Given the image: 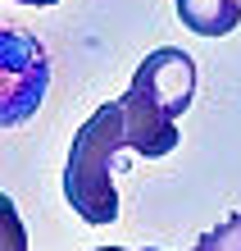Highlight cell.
Wrapping results in <instances>:
<instances>
[{
	"instance_id": "cell-1",
	"label": "cell",
	"mask_w": 241,
	"mask_h": 251,
	"mask_svg": "<svg viewBox=\"0 0 241 251\" xmlns=\"http://www.w3.org/2000/svg\"><path fill=\"white\" fill-rule=\"evenodd\" d=\"M196 100V60L177 46H159L137 64L128 92L118 96L123 105V132L128 151L137 155H169L177 151V119L191 110Z\"/></svg>"
},
{
	"instance_id": "cell-2",
	"label": "cell",
	"mask_w": 241,
	"mask_h": 251,
	"mask_svg": "<svg viewBox=\"0 0 241 251\" xmlns=\"http://www.w3.org/2000/svg\"><path fill=\"white\" fill-rule=\"evenodd\" d=\"M128 146L123 132V105L105 100L82 119L68 146L64 165V201L78 210L87 224H114L118 219V187H114V155Z\"/></svg>"
},
{
	"instance_id": "cell-3",
	"label": "cell",
	"mask_w": 241,
	"mask_h": 251,
	"mask_svg": "<svg viewBox=\"0 0 241 251\" xmlns=\"http://www.w3.org/2000/svg\"><path fill=\"white\" fill-rule=\"evenodd\" d=\"M46 87H50L46 46L23 23L0 14V132L23 128L32 119L46 100Z\"/></svg>"
},
{
	"instance_id": "cell-4",
	"label": "cell",
	"mask_w": 241,
	"mask_h": 251,
	"mask_svg": "<svg viewBox=\"0 0 241 251\" xmlns=\"http://www.w3.org/2000/svg\"><path fill=\"white\" fill-rule=\"evenodd\" d=\"M177 19L196 37H228L241 23V0H173Z\"/></svg>"
},
{
	"instance_id": "cell-5",
	"label": "cell",
	"mask_w": 241,
	"mask_h": 251,
	"mask_svg": "<svg viewBox=\"0 0 241 251\" xmlns=\"http://www.w3.org/2000/svg\"><path fill=\"white\" fill-rule=\"evenodd\" d=\"M0 251H27V228L9 192H0Z\"/></svg>"
},
{
	"instance_id": "cell-6",
	"label": "cell",
	"mask_w": 241,
	"mask_h": 251,
	"mask_svg": "<svg viewBox=\"0 0 241 251\" xmlns=\"http://www.w3.org/2000/svg\"><path fill=\"white\" fill-rule=\"evenodd\" d=\"M191 251H241V210H237V215H228L219 228L200 233V242H196Z\"/></svg>"
},
{
	"instance_id": "cell-7",
	"label": "cell",
	"mask_w": 241,
	"mask_h": 251,
	"mask_svg": "<svg viewBox=\"0 0 241 251\" xmlns=\"http://www.w3.org/2000/svg\"><path fill=\"white\" fill-rule=\"evenodd\" d=\"M14 5H32V9H50V5H59V0H14Z\"/></svg>"
},
{
	"instance_id": "cell-8",
	"label": "cell",
	"mask_w": 241,
	"mask_h": 251,
	"mask_svg": "<svg viewBox=\"0 0 241 251\" xmlns=\"http://www.w3.org/2000/svg\"><path fill=\"white\" fill-rule=\"evenodd\" d=\"M96 251H132V247H96Z\"/></svg>"
},
{
	"instance_id": "cell-9",
	"label": "cell",
	"mask_w": 241,
	"mask_h": 251,
	"mask_svg": "<svg viewBox=\"0 0 241 251\" xmlns=\"http://www.w3.org/2000/svg\"><path fill=\"white\" fill-rule=\"evenodd\" d=\"M141 251H164V247H141Z\"/></svg>"
}]
</instances>
